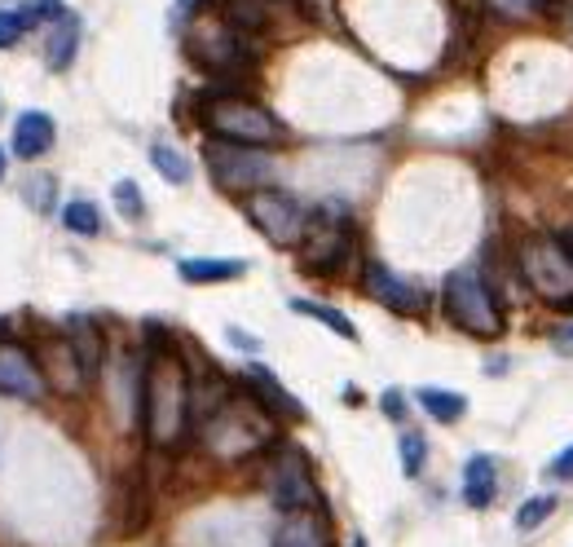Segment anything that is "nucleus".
<instances>
[{
    "mask_svg": "<svg viewBox=\"0 0 573 547\" xmlns=\"http://www.w3.org/2000/svg\"><path fill=\"white\" fill-rule=\"evenodd\" d=\"M45 393H49V380L36 362V349H27L22 340H0V398L40 402Z\"/></svg>",
    "mask_w": 573,
    "mask_h": 547,
    "instance_id": "obj_12",
    "label": "nucleus"
},
{
    "mask_svg": "<svg viewBox=\"0 0 573 547\" xmlns=\"http://www.w3.org/2000/svg\"><path fill=\"white\" fill-rule=\"evenodd\" d=\"M498 18H525V13H534L543 0H485Z\"/></svg>",
    "mask_w": 573,
    "mask_h": 547,
    "instance_id": "obj_31",
    "label": "nucleus"
},
{
    "mask_svg": "<svg viewBox=\"0 0 573 547\" xmlns=\"http://www.w3.org/2000/svg\"><path fill=\"white\" fill-rule=\"evenodd\" d=\"M226 335H229V340H234V344H238V349H247V353H256V349H260V344H256V335H247V331L229 328Z\"/></svg>",
    "mask_w": 573,
    "mask_h": 547,
    "instance_id": "obj_35",
    "label": "nucleus"
},
{
    "mask_svg": "<svg viewBox=\"0 0 573 547\" xmlns=\"http://www.w3.org/2000/svg\"><path fill=\"white\" fill-rule=\"evenodd\" d=\"M415 402H419L437 424H455V420H463V411H467V398H463V393H451V389H419Z\"/></svg>",
    "mask_w": 573,
    "mask_h": 547,
    "instance_id": "obj_21",
    "label": "nucleus"
},
{
    "mask_svg": "<svg viewBox=\"0 0 573 547\" xmlns=\"http://www.w3.org/2000/svg\"><path fill=\"white\" fill-rule=\"evenodd\" d=\"M199 124L213 141H229V146H251V150H265V146H278L287 133H283V119L269 107H260L256 98H243V94H204L199 102Z\"/></svg>",
    "mask_w": 573,
    "mask_h": 547,
    "instance_id": "obj_3",
    "label": "nucleus"
},
{
    "mask_svg": "<svg viewBox=\"0 0 573 547\" xmlns=\"http://www.w3.org/2000/svg\"><path fill=\"white\" fill-rule=\"evenodd\" d=\"M111 199H115V208H119V217H124V221H141V217H146V199H141V186H137L132 177L115 182Z\"/></svg>",
    "mask_w": 573,
    "mask_h": 547,
    "instance_id": "obj_25",
    "label": "nucleus"
},
{
    "mask_svg": "<svg viewBox=\"0 0 573 547\" xmlns=\"http://www.w3.org/2000/svg\"><path fill=\"white\" fill-rule=\"evenodd\" d=\"M260 486L265 495L274 499L278 512H300V508H318V472H314V459L305 446L296 441H274L265 450V463H260Z\"/></svg>",
    "mask_w": 573,
    "mask_h": 547,
    "instance_id": "obj_5",
    "label": "nucleus"
},
{
    "mask_svg": "<svg viewBox=\"0 0 573 547\" xmlns=\"http://www.w3.org/2000/svg\"><path fill=\"white\" fill-rule=\"evenodd\" d=\"M199 9H204V0H172V22L177 27L190 22V18H199Z\"/></svg>",
    "mask_w": 573,
    "mask_h": 547,
    "instance_id": "obj_34",
    "label": "nucleus"
},
{
    "mask_svg": "<svg viewBox=\"0 0 573 547\" xmlns=\"http://www.w3.org/2000/svg\"><path fill=\"white\" fill-rule=\"evenodd\" d=\"M292 310L300 314V319H314V323H323L327 331H336L340 340H357V328L348 323V314H340V310H332V305H323V301H309V296H296L292 301Z\"/></svg>",
    "mask_w": 573,
    "mask_h": 547,
    "instance_id": "obj_20",
    "label": "nucleus"
},
{
    "mask_svg": "<svg viewBox=\"0 0 573 547\" xmlns=\"http://www.w3.org/2000/svg\"><path fill=\"white\" fill-rule=\"evenodd\" d=\"M300 270L305 274H318V279H336L348 256H353V225L348 217L323 208V213H309L305 225V238H300Z\"/></svg>",
    "mask_w": 573,
    "mask_h": 547,
    "instance_id": "obj_9",
    "label": "nucleus"
},
{
    "mask_svg": "<svg viewBox=\"0 0 573 547\" xmlns=\"http://www.w3.org/2000/svg\"><path fill=\"white\" fill-rule=\"evenodd\" d=\"M0 182H4V150H0Z\"/></svg>",
    "mask_w": 573,
    "mask_h": 547,
    "instance_id": "obj_40",
    "label": "nucleus"
},
{
    "mask_svg": "<svg viewBox=\"0 0 573 547\" xmlns=\"http://www.w3.org/2000/svg\"><path fill=\"white\" fill-rule=\"evenodd\" d=\"M552 477H556V481H573V446H565V450L552 459Z\"/></svg>",
    "mask_w": 573,
    "mask_h": 547,
    "instance_id": "obj_33",
    "label": "nucleus"
},
{
    "mask_svg": "<svg viewBox=\"0 0 573 547\" xmlns=\"http://www.w3.org/2000/svg\"><path fill=\"white\" fill-rule=\"evenodd\" d=\"M150 164H155V168H159V177H164V182H172V186H186V182L195 177L190 159H186L177 146H168V141L150 146Z\"/></svg>",
    "mask_w": 573,
    "mask_h": 547,
    "instance_id": "obj_22",
    "label": "nucleus"
},
{
    "mask_svg": "<svg viewBox=\"0 0 573 547\" xmlns=\"http://www.w3.org/2000/svg\"><path fill=\"white\" fill-rule=\"evenodd\" d=\"M274 547H336L332 517L323 508H300V512H283Z\"/></svg>",
    "mask_w": 573,
    "mask_h": 547,
    "instance_id": "obj_14",
    "label": "nucleus"
},
{
    "mask_svg": "<svg viewBox=\"0 0 573 547\" xmlns=\"http://www.w3.org/2000/svg\"><path fill=\"white\" fill-rule=\"evenodd\" d=\"M243 213L256 225V234L274 247H300L305 225H309V208L292 191H278V186H260L243 195Z\"/></svg>",
    "mask_w": 573,
    "mask_h": 547,
    "instance_id": "obj_8",
    "label": "nucleus"
},
{
    "mask_svg": "<svg viewBox=\"0 0 573 547\" xmlns=\"http://www.w3.org/2000/svg\"><path fill=\"white\" fill-rule=\"evenodd\" d=\"M186 53H190V62H199L217 80L243 76L247 67H256L251 36L234 31L226 18H208V13H199L195 27L186 31Z\"/></svg>",
    "mask_w": 573,
    "mask_h": 547,
    "instance_id": "obj_7",
    "label": "nucleus"
},
{
    "mask_svg": "<svg viewBox=\"0 0 573 547\" xmlns=\"http://www.w3.org/2000/svg\"><path fill=\"white\" fill-rule=\"evenodd\" d=\"M62 225L80 238H93V234H102V213L89 199H71V204H62Z\"/></svg>",
    "mask_w": 573,
    "mask_h": 547,
    "instance_id": "obj_23",
    "label": "nucleus"
},
{
    "mask_svg": "<svg viewBox=\"0 0 573 547\" xmlns=\"http://www.w3.org/2000/svg\"><path fill=\"white\" fill-rule=\"evenodd\" d=\"M442 305H446V319L451 328H458L463 335H476V340H498L507 328V314H503V301L494 296V287L476 274V270H455L442 287Z\"/></svg>",
    "mask_w": 573,
    "mask_h": 547,
    "instance_id": "obj_6",
    "label": "nucleus"
},
{
    "mask_svg": "<svg viewBox=\"0 0 573 547\" xmlns=\"http://www.w3.org/2000/svg\"><path fill=\"white\" fill-rule=\"evenodd\" d=\"M204 164L213 173V182L229 195H251L260 186H269L274 164L269 155L251 150V146H229V141H208L204 146Z\"/></svg>",
    "mask_w": 573,
    "mask_h": 547,
    "instance_id": "obj_10",
    "label": "nucleus"
},
{
    "mask_svg": "<svg viewBox=\"0 0 573 547\" xmlns=\"http://www.w3.org/2000/svg\"><path fill=\"white\" fill-rule=\"evenodd\" d=\"M243 389H251V393H256V398H260L278 420H305V407H300V402H296V398H292V393H287V389H283L265 367H251V371L243 375Z\"/></svg>",
    "mask_w": 573,
    "mask_h": 547,
    "instance_id": "obj_17",
    "label": "nucleus"
},
{
    "mask_svg": "<svg viewBox=\"0 0 573 547\" xmlns=\"http://www.w3.org/2000/svg\"><path fill=\"white\" fill-rule=\"evenodd\" d=\"M137 420L150 450H177L195 424V371L159 328H150V344L141 349Z\"/></svg>",
    "mask_w": 573,
    "mask_h": 547,
    "instance_id": "obj_1",
    "label": "nucleus"
},
{
    "mask_svg": "<svg viewBox=\"0 0 573 547\" xmlns=\"http://www.w3.org/2000/svg\"><path fill=\"white\" fill-rule=\"evenodd\" d=\"M362 292H366L371 301H379L384 310L402 314V319H419V314L428 310L424 283H415V279H406V274H397V270H388V265H379V261H366V265H362Z\"/></svg>",
    "mask_w": 573,
    "mask_h": 547,
    "instance_id": "obj_11",
    "label": "nucleus"
},
{
    "mask_svg": "<svg viewBox=\"0 0 573 547\" xmlns=\"http://www.w3.org/2000/svg\"><path fill=\"white\" fill-rule=\"evenodd\" d=\"M556 349H561V353H573V323L565 331H556Z\"/></svg>",
    "mask_w": 573,
    "mask_h": 547,
    "instance_id": "obj_36",
    "label": "nucleus"
},
{
    "mask_svg": "<svg viewBox=\"0 0 573 547\" xmlns=\"http://www.w3.org/2000/svg\"><path fill=\"white\" fill-rule=\"evenodd\" d=\"M181 283L190 287H217V283H234L247 274V261H229V256H190L177 265Z\"/></svg>",
    "mask_w": 573,
    "mask_h": 547,
    "instance_id": "obj_16",
    "label": "nucleus"
},
{
    "mask_svg": "<svg viewBox=\"0 0 573 547\" xmlns=\"http://www.w3.org/2000/svg\"><path fill=\"white\" fill-rule=\"evenodd\" d=\"M22 13H27V27H40V22H49V27H53V22L67 13V4H62V0H31Z\"/></svg>",
    "mask_w": 573,
    "mask_h": 547,
    "instance_id": "obj_30",
    "label": "nucleus"
},
{
    "mask_svg": "<svg viewBox=\"0 0 573 547\" xmlns=\"http://www.w3.org/2000/svg\"><path fill=\"white\" fill-rule=\"evenodd\" d=\"M516 274L552 310H573V247L561 234H525L516 243Z\"/></svg>",
    "mask_w": 573,
    "mask_h": 547,
    "instance_id": "obj_4",
    "label": "nucleus"
},
{
    "mask_svg": "<svg viewBox=\"0 0 573 547\" xmlns=\"http://www.w3.org/2000/svg\"><path fill=\"white\" fill-rule=\"evenodd\" d=\"M458 9H463V13H472V9H481V4H485V0H455Z\"/></svg>",
    "mask_w": 573,
    "mask_h": 547,
    "instance_id": "obj_37",
    "label": "nucleus"
},
{
    "mask_svg": "<svg viewBox=\"0 0 573 547\" xmlns=\"http://www.w3.org/2000/svg\"><path fill=\"white\" fill-rule=\"evenodd\" d=\"M292 4H296L300 18L314 22V27H332L336 13H340V0H292Z\"/></svg>",
    "mask_w": 573,
    "mask_h": 547,
    "instance_id": "obj_28",
    "label": "nucleus"
},
{
    "mask_svg": "<svg viewBox=\"0 0 573 547\" xmlns=\"http://www.w3.org/2000/svg\"><path fill=\"white\" fill-rule=\"evenodd\" d=\"M36 362H40L49 389H58V393H67V398H80V393L89 389V380H93L89 367L80 362L71 335H67V340H40V344H36Z\"/></svg>",
    "mask_w": 573,
    "mask_h": 547,
    "instance_id": "obj_13",
    "label": "nucleus"
},
{
    "mask_svg": "<svg viewBox=\"0 0 573 547\" xmlns=\"http://www.w3.org/2000/svg\"><path fill=\"white\" fill-rule=\"evenodd\" d=\"M561 238H565V243H570V247H573V225H570V229H565V234H561Z\"/></svg>",
    "mask_w": 573,
    "mask_h": 547,
    "instance_id": "obj_38",
    "label": "nucleus"
},
{
    "mask_svg": "<svg viewBox=\"0 0 573 547\" xmlns=\"http://www.w3.org/2000/svg\"><path fill=\"white\" fill-rule=\"evenodd\" d=\"M498 495V463L490 455H472L463 463V504L467 508H490Z\"/></svg>",
    "mask_w": 573,
    "mask_h": 547,
    "instance_id": "obj_18",
    "label": "nucleus"
},
{
    "mask_svg": "<svg viewBox=\"0 0 573 547\" xmlns=\"http://www.w3.org/2000/svg\"><path fill=\"white\" fill-rule=\"evenodd\" d=\"M274 441H278V416L243 384L204 420V450L213 459H226V463L265 455Z\"/></svg>",
    "mask_w": 573,
    "mask_h": 547,
    "instance_id": "obj_2",
    "label": "nucleus"
},
{
    "mask_svg": "<svg viewBox=\"0 0 573 547\" xmlns=\"http://www.w3.org/2000/svg\"><path fill=\"white\" fill-rule=\"evenodd\" d=\"M552 512H556V499H552V495L525 499V504H521V512H516V530H521V535H530V530H539Z\"/></svg>",
    "mask_w": 573,
    "mask_h": 547,
    "instance_id": "obj_27",
    "label": "nucleus"
},
{
    "mask_svg": "<svg viewBox=\"0 0 573 547\" xmlns=\"http://www.w3.org/2000/svg\"><path fill=\"white\" fill-rule=\"evenodd\" d=\"M353 547H366V539H362V535H353Z\"/></svg>",
    "mask_w": 573,
    "mask_h": 547,
    "instance_id": "obj_39",
    "label": "nucleus"
},
{
    "mask_svg": "<svg viewBox=\"0 0 573 547\" xmlns=\"http://www.w3.org/2000/svg\"><path fill=\"white\" fill-rule=\"evenodd\" d=\"M424 463H428V441H424V433L406 429V433H402V472L415 481V477L424 472Z\"/></svg>",
    "mask_w": 573,
    "mask_h": 547,
    "instance_id": "obj_26",
    "label": "nucleus"
},
{
    "mask_svg": "<svg viewBox=\"0 0 573 547\" xmlns=\"http://www.w3.org/2000/svg\"><path fill=\"white\" fill-rule=\"evenodd\" d=\"M379 407H384V416H388V420H406V398H402L397 389H388V393L379 398Z\"/></svg>",
    "mask_w": 573,
    "mask_h": 547,
    "instance_id": "obj_32",
    "label": "nucleus"
},
{
    "mask_svg": "<svg viewBox=\"0 0 573 547\" xmlns=\"http://www.w3.org/2000/svg\"><path fill=\"white\" fill-rule=\"evenodd\" d=\"M53 141H58V124H53V115H45V110H22V115L13 119L9 146H13V155H18L22 164L45 159V155L53 150Z\"/></svg>",
    "mask_w": 573,
    "mask_h": 547,
    "instance_id": "obj_15",
    "label": "nucleus"
},
{
    "mask_svg": "<svg viewBox=\"0 0 573 547\" xmlns=\"http://www.w3.org/2000/svg\"><path fill=\"white\" fill-rule=\"evenodd\" d=\"M67 335H71V344H76L80 362L89 367V375H98V371H102V340H98V328H93V323H85V319H76Z\"/></svg>",
    "mask_w": 573,
    "mask_h": 547,
    "instance_id": "obj_24",
    "label": "nucleus"
},
{
    "mask_svg": "<svg viewBox=\"0 0 573 547\" xmlns=\"http://www.w3.org/2000/svg\"><path fill=\"white\" fill-rule=\"evenodd\" d=\"M27 13L22 9H0V49H13L22 36H27Z\"/></svg>",
    "mask_w": 573,
    "mask_h": 547,
    "instance_id": "obj_29",
    "label": "nucleus"
},
{
    "mask_svg": "<svg viewBox=\"0 0 573 547\" xmlns=\"http://www.w3.org/2000/svg\"><path fill=\"white\" fill-rule=\"evenodd\" d=\"M76 53H80V13L67 9V13L53 22V31H49L45 62H49V71H67V67L76 62Z\"/></svg>",
    "mask_w": 573,
    "mask_h": 547,
    "instance_id": "obj_19",
    "label": "nucleus"
}]
</instances>
